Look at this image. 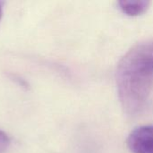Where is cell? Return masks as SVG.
<instances>
[{
  "label": "cell",
  "instance_id": "5b68a950",
  "mask_svg": "<svg viewBox=\"0 0 153 153\" xmlns=\"http://www.w3.org/2000/svg\"><path fill=\"white\" fill-rule=\"evenodd\" d=\"M2 15H3V3L0 2V20L2 18Z\"/></svg>",
  "mask_w": 153,
  "mask_h": 153
},
{
  "label": "cell",
  "instance_id": "6da1fadb",
  "mask_svg": "<svg viewBox=\"0 0 153 153\" xmlns=\"http://www.w3.org/2000/svg\"><path fill=\"white\" fill-rule=\"evenodd\" d=\"M117 92L129 115L141 113L153 88V40L134 45L120 60L117 69Z\"/></svg>",
  "mask_w": 153,
  "mask_h": 153
},
{
  "label": "cell",
  "instance_id": "277c9868",
  "mask_svg": "<svg viewBox=\"0 0 153 153\" xmlns=\"http://www.w3.org/2000/svg\"><path fill=\"white\" fill-rule=\"evenodd\" d=\"M9 144H10V139L8 135L3 131H0V153L4 152L8 149Z\"/></svg>",
  "mask_w": 153,
  "mask_h": 153
},
{
  "label": "cell",
  "instance_id": "7a4b0ae2",
  "mask_svg": "<svg viewBox=\"0 0 153 153\" xmlns=\"http://www.w3.org/2000/svg\"><path fill=\"white\" fill-rule=\"evenodd\" d=\"M127 145L133 153H153V126L135 128L128 136Z\"/></svg>",
  "mask_w": 153,
  "mask_h": 153
},
{
  "label": "cell",
  "instance_id": "3957f363",
  "mask_svg": "<svg viewBox=\"0 0 153 153\" xmlns=\"http://www.w3.org/2000/svg\"><path fill=\"white\" fill-rule=\"evenodd\" d=\"M118 4L125 13L132 16H136L143 13L148 9L150 2L145 0H122L118 2Z\"/></svg>",
  "mask_w": 153,
  "mask_h": 153
}]
</instances>
